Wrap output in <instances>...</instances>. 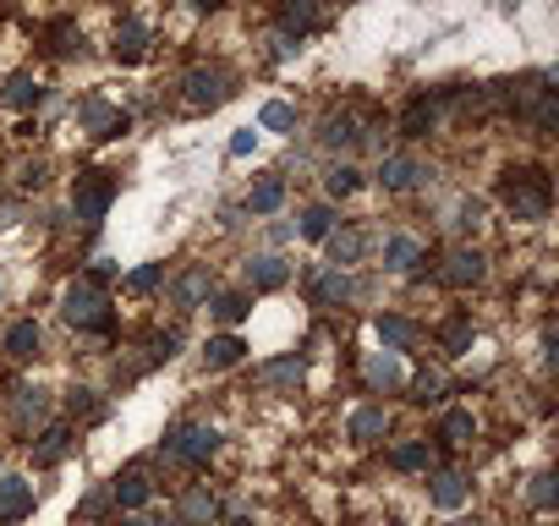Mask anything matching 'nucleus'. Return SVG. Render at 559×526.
<instances>
[{"label":"nucleus","mask_w":559,"mask_h":526,"mask_svg":"<svg viewBox=\"0 0 559 526\" xmlns=\"http://www.w3.org/2000/svg\"><path fill=\"white\" fill-rule=\"evenodd\" d=\"M373 330H379L384 351H395V357H401V351H412V346L423 340V324H412L406 313H379V319H373Z\"/></svg>","instance_id":"27"},{"label":"nucleus","mask_w":559,"mask_h":526,"mask_svg":"<svg viewBox=\"0 0 559 526\" xmlns=\"http://www.w3.org/2000/svg\"><path fill=\"white\" fill-rule=\"evenodd\" d=\"M554 499H559V488H554V471H537V477H526V504H532V510H554Z\"/></svg>","instance_id":"44"},{"label":"nucleus","mask_w":559,"mask_h":526,"mask_svg":"<svg viewBox=\"0 0 559 526\" xmlns=\"http://www.w3.org/2000/svg\"><path fill=\"white\" fill-rule=\"evenodd\" d=\"M0 351H7L12 362H34V357L45 351V330H39L34 319H17V324L7 330V340H0Z\"/></svg>","instance_id":"28"},{"label":"nucleus","mask_w":559,"mask_h":526,"mask_svg":"<svg viewBox=\"0 0 559 526\" xmlns=\"http://www.w3.org/2000/svg\"><path fill=\"white\" fill-rule=\"evenodd\" d=\"M72 121H78L88 138H99V143H116V138L132 127V121H127V116H121V110H116L105 94H83V99L72 105Z\"/></svg>","instance_id":"7"},{"label":"nucleus","mask_w":559,"mask_h":526,"mask_svg":"<svg viewBox=\"0 0 559 526\" xmlns=\"http://www.w3.org/2000/svg\"><path fill=\"white\" fill-rule=\"evenodd\" d=\"M357 138H362V121H357L352 110H330V116L319 121V148H330V154L357 148Z\"/></svg>","instance_id":"23"},{"label":"nucleus","mask_w":559,"mask_h":526,"mask_svg":"<svg viewBox=\"0 0 559 526\" xmlns=\"http://www.w3.org/2000/svg\"><path fill=\"white\" fill-rule=\"evenodd\" d=\"M170 515H176V526H219L225 521V504H219V493L209 482H187Z\"/></svg>","instance_id":"8"},{"label":"nucleus","mask_w":559,"mask_h":526,"mask_svg":"<svg viewBox=\"0 0 559 526\" xmlns=\"http://www.w3.org/2000/svg\"><path fill=\"white\" fill-rule=\"evenodd\" d=\"M176 351H181V330H148V340H143V362L148 368H165Z\"/></svg>","instance_id":"39"},{"label":"nucleus","mask_w":559,"mask_h":526,"mask_svg":"<svg viewBox=\"0 0 559 526\" xmlns=\"http://www.w3.org/2000/svg\"><path fill=\"white\" fill-rule=\"evenodd\" d=\"M433 280L450 286V291H472V286H483V280H488V258H483V247H472V241L450 247V252L439 258Z\"/></svg>","instance_id":"6"},{"label":"nucleus","mask_w":559,"mask_h":526,"mask_svg":"<svg viewBox=\"0 0 559 526\" xmlns=\"http://www.w3.org/2000/svg\"><path fill=\"white\" fill-rule=\"evenodd\" d=\"M148 39H154V34H148L143 17H121V23H116V39H110V56H116L121 67H138V61L148 56Z\"/></svg>","instance_id":"20"},{"label":"nucleus","mask_w":559,"mask_h":526,"mask_svg":"<svg viewBox=\"0 0 559 526\" xmlns=\"http://www.w3.org/2000/svg\"><path fill=\"white\" fill-rule=\"evenodd\" d=\"M330 230H335V203H308L302 208V236L308 241H324Z\"/></svg>","instance_id":"41"},{"label":"nucleus","mask_w":559,"mask_h":526,"mask_svg":"<svg viewBox=\"0 0 559 526\" xmlns=\"http://www.w3.org/2000/svg\"><path fill=\"white\" fill-rule=\"evenodd\" d=\"M324 252H330V270H352V263H362V252H368V230L335 225V230L324 236Z\"/></svg>","instance_id":"21"},{"label":"nucleus","mask_w":559,"mask_h":526,"mask_svg":"<svg viewBox=\"0 0 559 526\" xmlns=\"http://www.w3.org/2000/svg\"><path fill=\"white\" fill-rule=\"evenodd\" d=\"M302 379H308V357H297V351L269 357V362L252 368V384L258 390H302Z\"/></svg>","instance_id":"13"},{"label":"nucleus","mask_w":559,"mask_h":526,"mask_svg":"<svg viewBox=\"0 0 559 526\" xmlns=\"http://www.w3.org/2000/svg\"><path fill=\"white\" fill-rule=\"evenodd\" d=\"M362 384H368L373 395H401V390H406V362H401L395 351H373V357L362 362Z\"/></svg>","instance_id":"17"},{"label":"nucleus","mask_w":559,"mask_h":526,"mask_svg":"<svg viewBox=\"0 0 559 526\" xmlns=\"http://www.w3.org/2000/svg\"><path fill=\"white\" fill-rule=\"evenodd\" d=\"M209 297H214V270L209 263H187V270L170 280V308L176 313H198Z\"/></svg>","instance_id":"10"},{"label":"nucleus","mask_w":559,"mask_h":526,"mask_svg":"<svg viewBox=\"0 0 559 526\" xmlns=\"http://www.w3.org/2000/svg\"><path fill=\"white\" fill-rule=\"evenodd\" d=\"M324 7H357V0H324Z\"/></svg>","instance_id":"53"},{"label":"nucleus","mask_w":559,"mask_h":526,"mask_svg":"<svg viewBox=\"0 0 559 526\" xmlns=\"http://www.w3.org/2000/svg\"><path fill=\"white\" fill-rule=\"evenodd\" d=\"M45 50H50L56 61H83V56H88V39H83V28H78L72 17H56V23L45 28Z\"/></svg>","instance_id":"22"},{"label":"nucleus","mask_w":559,"mask_h":526,"mask_svg":"<svg viewBox=\"0 0 559 526\" xmlns=\"http://www.w3.org/2000/svg\"><path fill=\"white\" fill-rule=\"evenodd\" d=\"M34 482L23 477V471H0V526H17V521H28L34 515Z\"/></svg>","instance_id":"15"},{"label":"nucleus","mask_w":559,"mask_h":526,"mask_svg":"<svg viewBox=\"0 0 559 526\" xmlns=\"http://www.w3.org/2000/svg\"><path fill=\"white\" fill-rule=\"evenodd\" d=\"M297 50H302V39H292V34H280V28L269 34V56H274V61H292Z\"/></svg>","instance_id":"47"},{"label":"nucleus","mask_w":559,"mask_h":526,"mask_svg":"<svg viewBox=\"0 0 559 526\" xmlns=\"http://www.w3.org/2000/svg\"><path fill=\"white\" fill-rule=\"evenodd\" d=\"M308 302L319 308V313H330V308H346L352 302V280H346V270H313L308 275Z\"/></svg>","instance_id":"16"},{"label":"nucleus","mask_w":559,"mask_h":526,"mask_svg":"<svg viewBox=\"0 0 559 526\" xmlns=\"http://www.w3.org/2000/svg\"><path fill=\"white\" fill-rule=\"evenodd\" d=\"M433 340H439V351H444V357H466V351H472V340H477V324H472V313H455V319H444Z\"/></svg>","instance_id":"33"},{"label":"nucleus","mask_w":559,"mask_h":526,"mask_svg":"<svg viewBox=\"0 0 559 526\" xmlns=\"http://www.w3.org/2000/svg\"><path fill=\"white\" fill-rule=\"evenodd\" d=\"M219 455V428L214 422H170L159 439V461H181V466H209Z\"/></svg>","instance_id":"5"},{"label":"nucleus","mask_w":559,"mask_h":526,"mask_svg":"<svg viewBox=\"0 0 559 526\" xmlns=\"http://www.w3.org/2000/svg\"><path fill=\"white\" fill-rule=\"evenodd\" d=\"M203 308H209V313H214V319H219L225 330H236V324H241V319L252 313V291H214V297H209Z\"/></svg>","instance_id":"36"},{"label":"nucleus","mask_w":559,"mask_h":526,"mask_svg":"<svg viewBox=\"0 0 559 526\" xmlns=\"http://www.w3.org/2000/svg\"><path fill=\"white\" fill-rule=\"evenodd\" d=\"M241 357H247V340H241V335H230V330H225V335H214V340L203 346V368H209V373H225V368H236Z\"/></svg>","instance_id":"35"},{"label":"nucleus","mask_w":559,"mask_h":526,"mask_svg":"<svg viewBox=\"0 0 559 526\" xmlns=\"http://www.w3.org/2000/svg\"><path fill=\"white\" fill-rule=\"evenodd\" d=\"M450 225H455L461 236H472V230L483 225V203H477V198H461V203H455V219H450Z\"/></svg>","instance_id":"46"},{"label":"nucleus","mask_w":559,"mask_h":526,"mask_svg":"<svg viewBox=\"0 0 559 526\" xmlns=\"http://www.w3.org/2000/svg\"><path fill=\"white\" fill-rule=\"evenodd\" d=\"M406 390H412L417 406H439L450 395V379H444V368H423L417 379H406Z\"/></svg>","instance_id":"38"},{"label":"nucleus","mask_w":559,"mask_h":526,"mask_svg":"<svg viewBox=\"0 0 559 526\" xmlns=\"http://www.w3.org/2000/svg\"><path fill=\"white\" fill-rule=\"evenodd\" d=\"M7 417H12V428H17L23 439H34V433L50 422V395H45V390H12V395H7Z\"/></svg>","instance_id":"12"},{"label":"nucleus","mask_w":559,"mask_h":526,"mask_svg":"<svg viewBox=\"0 0 559 526\" xmlns=\"http://www.w3.org/2000/svg\"><path fill=\"white\" fill-rule=\"evenodd\" d=\"M61 319H67L72 330H83V335H110V330H116L110 291H105L99 280H88V275L67 280V286H61Z\"/></svg>","instance_id":"2"},{"label":"nucleus","mask_w":559,"mask_h":526,"mask_svg":"<svg viewBox=\"0 0 559 526\" xmlns=\"http://www.w3.org/2000/svg\"><path fill=\"white\" fill-rule=\"evenodd\" d=\"M72 450H78V428H72V422H45V428L28 439V455H34V466H39V471L61 466Z\"/></svg>","instance_id":"9"},{"label":"nucleus","mask_w":559,"mask_h":526,"mask_svg":"<svg viewBox=\"0 0 559 526\" xmlns=\"http://www.w3.org/2000/svg\"><path fill=\"white\" fill-rule=\"evenodd\" d=\"M181 99H187V110H219L236 99V72L225 61H198L181 72Z\"/></svg>","instance_id":"4"},{"label":"nucleus","mask_w":559,"mask_h":526,"mask_svg":"<svg viewBox=\"0 0 559 526\" xmlns=\"http://www.w3.org/2000/svg\"><path fill=\"white\" fill-rule=\"evenodd\" d=\"M472 499V477L461 466H433L428 471V504L433 510H461Z\"/></svg>","instance_id":"14"},{"label":"nucleus","mask_w":559,"mask_h":526,"mask_svg":"<svg viewBox=\"0 0 559 526\" xmlns=\"http://www.w3.org/2000/svg\"><path fill=\"white\" fill-rule=\"evenodd\" d=\"M17 214H23V203H0V230L17 225Z\"/></svg>","instance_id":"50"},{"label":"nucleus","mask_w":559,"mask_h":526,"mask_svg":"<svg viewBox=\"0 0 559 526\" xmlns=\"http://www.w3.org/2000/svg\"><path fill=\"white\" fill-rule=\"evenodd\" d=\"M499 203H504V214L521 219V225L548 219V208H554L548 170H537V165H515V170H504V176H499Z\"/></svg>","instance_id":"1"},{"label":"nucleus","mask_w":559,"mask_h":526,"mask_svg":"<svg viewBox=\"0 0 559 526\" xmlns=\"http://www.w3.org/2000/svg\"><path fill=\"white\" fill-rule=\"evenodd\" d=\"M99 515H110V488H88L78 499V521H99Z\"/></svg>","instance_id":"45"},{"label":"nucleus","mask_w":559,"mask_h":526,"mask_svg":"<svg viewBox=\"0 0 559 526\" xmlns=\"http://www.w3.org/2000/svg\"><path fill=\"white\" fill-rule=\"evenodd\" d=\"M390 466H395V471H433V466H439V444H428V439H401V444H390Z\"/></svg>","instance_id":"30"},{"label":"nucleus","mask_w":559,"mask_h":526,"mask_svg":"<svg viewBox=\"0 0 559 526\" xmlns=\"http://www.w3.org/2000/svg\"><path fill=\"white\" fill-rule=\"evenodd\" d=\"M241 219H247V208H241V203H225V208H219V225H225V230H236Z\"/></svg>","instance_id":"49"},{"label":"nucleus","mask_w":559,"mask_h":526,"mask_svg":"<svg viewBox=\"0 0 559 526\" xmlns=\"http://www.w3.org/2000/svg\"><path fill=\"white\" fill-rule=\"evenodd\" d=\"M444 450H466L472 439H477V417L466 411V406H450L444 417H439V433H433Z\"/></svg>","instance_id":"32"},{"label":"nucleus","mask_w":559,"mask_h":526,"mask_svg":"<svg viewBox=\"0 0 559 526\" xmlns=\"http://www.w3.org/2000/svg\"><path fill=\"white\" fill-rule=\"evenodd\" d=\"M247 214H280V208H286V176H263L252 192H247V203H241Z\"/></svg>","instance_id":"34"},{"label":"nucleus","mask_w":559,"mask_h":526,"mask_svg":"<svg viewBox=\"0 0 559 526\" xmlns=\"http://www.w3.org/2000/svg\"><path fill=\"white\" fill-rule=\"evenodd\" d=\"M154 499V482H148V461H132L116 482H110V504H121V510H143Z\"/></svg>","instance_id":"18"},{"label":"nucleus","mask_w":559,"mask_h":526,"mask_svg":"<svg viewBox=\"0 0 559 526\" xmlns=\"http://www.w3.org/2000/svg\"><path fill=\"white\" fill-rule=\"evenodd\" d=\"M274 28H280V34H292V39H308V34L319 28V0H280Z\"/></svg>","instance_id":"24"},{"label":"nucleus","mask_w":559,"mask_h":526,"mask_svg":"<svg viewBox=\"0 0 559 526\" xmlns=\"http://www.w3.org/2000/svg\"><path fill=\"white\" fill-rule=\"evenodd\" d=\"M39 99H45V83L34 72H17L7 88H0V105H7V110H34Z\"/></svg>","instance_id":"37"},{"label":"nucleus","mask_w":559,"mask_h":526,"mask_svg":"<svg viewBox=\"0 0 559 526\" xmlns=\"http://www.w3.org/2000/svg\"><path fill=\"white\" fill-rule=\"evenodd\" d=\"M423 258H428V247H423L417 236H406V230L384 236V270H390V275H412Z\"/></svg>","instance_id":"25"},{"label":"nucleus","mask_w":559,"mask_h":526,"mask_svg":"<svg viewBox=\"0 0 559 526\" xmlns=\"http://www.w3.org/2000/svg\"><path fill=\"white\" fill-rule=\"evenodd\" d=\"M373 181H379L384 192H412V187H428V181H433V170H428L423 159H412V154H384Z\"/></svg>","instance_id":"11"},{"label":"nucleus","mask_w":559,"mask_h":526,"mask_svg":"<svg viewBox=\"0 0 559 526\" xmlns=\"http://www.w3.org/2000/svg\"><path fill=\"white\" fill-rule=\"evenodd\" d=\"M439 116H444L439 94H412V105L401 110V138H428Z\"/></svg>","instance_id":"26"},{"label":"nucleus","mask_w":559,"mask_h":526,"mask_svg":"<svg viewBox=\"0 0 559 526\" xmlns=\"http://www.w3.org/2000/svg\"><path fill=\"white\" fill-rule=\"evenodd\" d=\"M346 433H352V444H379V439H390V411L384 406H357Z\"/></svg>","instance_id":"31"},{"label":"nucleus","mask_w":559,"mask_h":526,"mask_svg":"<svg viewBox=\"0 0 559 526\" xmlns=\"http://www.w3.org/2000/svg\"><path fill=\"white\" fill-rule=\"evenodd\" d=\"M455 526H483V521H455Z\"/></svg>","instance_id":"54"},{"label":"nucleus","mask_w":559,"mask_h":526,"mask_svg":"<svg viewBox=\"0 0 559 526\" xmlns=\"http://www.w3.org/2000/svg\"><path fill=\"white\" fill-rule=\"evenodd\" d=\"M67 417L83 422V428H94V422L110 417V401H105L99 390H88V384H72V390H67Z\"/></svg>","instance_id":"29"},{"label":"nucleus","mask_w":559,"mask_h":526,"mask_svg":"<svg viewBox=\"0 0 559 526\" xmlns=\"http://www.w3.org/2000/svg\"><path fill=\"white\" fill-rule=\"evenodd\" d=\"M116 192H121V181H116L110 170H78V176H72V219H78V230L94 236V230L105 225Z\"/></svg>","instance_id":"3"},{"label":"nucleus","mask_w":559,"mask_h":526,"mask_svg":"<svg viewBox=\"0 0 559 526\" xmlns=\"http://www.w3.org/2000/svg\"><path fill=\"white\" fill-rule=\"evenodd\" d=\"M362 187V170L357 165H330V176H324V192L330 198H352Z\"/></svg>","instance_id":"42"},{"label":"nucleus","mask_w":559,"mask_h":526,"mask_svg":"<svg viewBox=\"0 0 559 526\" xmlns=\"http://www.w3.org/2000/svg\"><path fill=\"white\" fill-rule=\"evenodd\" d=\"M286 286H292V263L280 252L247 258V291H286Z\"/></svg>","instance_id":"19"},{"label":"nucleus","mask_w":559,"mask_h":526,"mask_svg":"<svg viewBox=\"0 0 559 526\" xmlns=\"http://www.w3.org/2000/svg\"><path fill=\"white\" fill-rule=\"evenodd\" d=\"M258 132H297V105H286V99H269L263 110H258Z\"/></svg>","instance_id":"40"},{"label":"nucleus","mask_w":559,"mask_h":526,"mask_svg":"<svg viewBox=\"0 0 559 526\" xmlns=\"http://www.w3.org/2000/svg\"><path fill=\"white\" fill-rule=\"evenodd\" d=\"M110 526H148L143 515H121V521H110Z\"/></svg>","instance_id":"52"},{"label":"nucleus","mask_w":559,"mask_h":526,"mask_svg":"<svg viewBox=\"0 0 559 526\" xmlns=\"http://www.w3.org/2000/svg\"><path fill=\"white\" fill-rule=\"evenodd\" d=\"M219 7H225V0H192V12H203V17H209V12H219Z\"/></svg>","instance_id":"51"},{"label":"nucleus","mask_w":559,"mask_h":526,"mask_svg":"<svg viewBox=\"0 0 559 526\" xmlns=\"http://www.w3.org/2000/svg\"><path fill=\"white\" fill-rule=\"evenodd\" d=\"M252 148H258V132H252V127H241V132L230 138V148H225V154H230V159H247Z\"/></svg>","instance_id":"48"},{"label":"nucleus","mask_w":559,"mask_h":526,"mask_svg":"<svg viewBox=\"0 0 559 526\" xmlns=\"http://www.w3.org/2000/svg\"><path fill=\"white\" fill-rule=\"evenodd\" d=\"M159 286H165V263H143V270L127 275V291H132V297H154Z\"/></svg>","instance_id":"43"}]
</instances>
